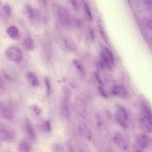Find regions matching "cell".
<instances>
[{
  "instance_id": "obj_20",
  "label": "cell",
  "mask_w": 152,
  "mask_h": 152,
  "mask_svg": "<svg viewBox=\"0 0 152 152\" xmlns=\"http://www.w3.org/2000/svg\"><path fill=\"white\" fill-rule=\"evenodd\" d=\"M103 52L108 60L111 66H114L115 65V60L112 51L107 47H105L104 48Z\"/></svg>"
},
{
  "instance_id": "obj_36",
  "label": "cell",
  "mask_w": 152,
  "mask_h": 152,
  "mask_svg": "<svg viewBox=\"0 0 152 152\" xmlns=\"http://www.w3.org/2000/svg\"><path fill=\"white\" fill-rule=\"evenodd\" d=\"M81 152H88V151H82Z\"/></svg>"
},
{
  "instance_id": "obj_27",
  "label": "cell",
  "mask_w": 152,
  "mask_h": 152,
  "mask_svg": "<svg viewBox=\"0 0 152 152\" xmlns=\"http://www.w3.org/2000/svg\"><path fill=\"white\" fill-rule=\"evenodd\" d=\"M45 83L46 87V93L48 96L50 94L51 88L50 81L48 77H46L45 80Z\"/></svg>"
},
{
  "instance_id": "obj_15",
  "label": "cell",
  "mask_w": 152,
  "mask_h": 152,
  "mask_svg": "<svg viewBox=\"0 0 152 152\" xmlns=\"http://www.w3.org/2000/svg\"><path fill=\"white\" fill-rule=\"evenodd\" d=\"M97 24L101 37L103 40L108 46H110V42L102 25L101 21L98 19L97 21Z\"/></svg>"
},
{
  "instance_id": "obj_16",
  "label": "cell",
  "mask_w": 152,
  "mask_h": 152,
  "mask_svg": "<svg viewBox=\"0 0 152 152\" xmlns=\"http://www.w3.org/2000/svg\"><path fill=\"white\" fill-rule=\"evenodd\" d=\"M27 77L33 86L38 87L39 86V82L37 75L33 72H29L27 73Z\"/></svg>"
},
{
  "instance_id": "obj_10",
  "label": "cell",
  "mask_w": 152,
  "mask_h": 152,
  "mask_svg": "<svg viewBox=\"0 0 152 152\" xmlns=\"http://www.w3.org/2000/svg\"><path fill=\"white\" fill-rule=\"evenodd\" d=\"M7 35L14 39H18L20 36V32L17 27L14 25L9 26L6 30Z\"/></svg>"
},
{
  "instance_id": "obj_12",
  "label": "cell",
  "mask_w": 152,
  "mask_h": 152,
  "mask_svg": "<svg viewBox=\"0 0 152 152\" xmlns=\"http://www.w3.org/2000/svg\"><path fill=\"white\" fill-rule=\"evenodd\" d=\"M112 93L114 95L121 97L125 96L127 94L126 89L123 86L119 85L113 86L112 89Z\"/></svg>"
},
{
  "instance_id": "obj_26",
  "label": "cell",
  "mask_w": 152,
  "mask_h": 152,
  "mask_svg": "<svg viewBox=\"0 0 152 152\" xmlns=\"http://www.w3.org/2000/svg\"><path fill=\"white\" fill-rule=\"evenodd\" d=\"M52 148L54 152H63L62 147L58 143L56 142L53 143Z\"/></svg>"
},
{
  "instance_id": "obj_19",
  "label": "cell",
  "mask_w": 152,
  "mask_h": 152,
  "mask_svg": "<svg viewBox=\"0 0 152 152\" xmlns=\"http://www.w3.org/2000/svg\"><path fill=\"white\" fill-rule=\"evenodd\" d=\"M100 59V65L102 68L107 69L109 70H112V67L103 52L101 54Z\"/></svg>"
},
{
  "instance_id": "obj_11",
  "label": "cell",
  "mask_w": 152,
  "mask_h": 152,
  "mask_svg": "<svg viewBox=\"0 0 152 152\" xmlns=\"http://www.w3.org/2000/svg\"><path fill=\"white\" fill-rule=\"evenodd\" d=\"M31 143L26 140L21 141L18 145V150L19 152H31Z\"/></svg>"
},
{
  "instance_id": "obj_1",
  "label": "cell",
  "mask_w": 152,
  "mask_h": 152,
  "mask_svg": "<svg viewBox=\"0 0 152 152\" xmlns=\"http://www.w3.org/2000/svg\"><path fill=\"white\" fill-rule=\"evenodd\" d=\"M16 137V132L12 128L0 124V140L12 142L15 140Z\"/></svg>"
},
{
  "instance_id": "obj_24",
  "label": "cell",
  "mask_w": 152,
  "mask_h": 152,
  "mask_svg": "<svg viewBox=\"0 0 152 152\" xmlns=\"http://www.w3.org/2000/svg\"><path fill=\"white\" fill-rule=\"evenodd\" d=\"M3 9L5 14L7 17H10L11 15L12 9L10 5L7 4H4L3 7Z\"/></svg>"
},
{
  "instance_id": "obj_21",
  "label": "cell",
  "mask_w": 152,
  "mask_h": 152,
  "mask_svg": "<svg viewBox=\"0 0 152 152\" xmlns=\"http://www.w3.org/2000/svg\"><path fill=\"white\" fill-rule=\"evenodd\" d=\"M64 43L65 47L68 50L74 51L77 49V47L75 43L72 39H68L65 40Z\"/></svg>"
},
{
  "instance_id": "obj_25",
  "label": "cell",
  "mask_w": 152,
  "mask_h": 152,
  "mask_svg": "<svg viewBox=\"0 0 152 152\" xmlns=\"http://www.w3.org/2000/svg\"><path fill=\"white\" fill-rule=\"evenodd\" d=\"M83 4L86 13L89 19L92 20V17L89 6L87 3L85 1H83Z\"/></svg>"
},
{
  "instance_id": "obj_34",
  "label": "cell",
  "mask_w": 152,
  "mask_h": 152,
  "mask_svg": "<svg viewBox=\"0 0 152 152\" xmlns=\"http://www.w3.org/2000/svg\"><path fill=\"white\" fill-rule=\"evenodd\" d=\"M3 73H4V77H5L7 79L9 80L11 79L9 75L5 71H4Z\"/></svg>"
},
{
  "instance_id": "obj_14",
  "label": "cell",
  "mask_w": 152,
  "mask_h": 152,
  "mask_svg": "<svg viewBox=\"0 0 152 152\" xmlns=\"http://www.w3.org/2000/svg\"><path fill=\"white\" fill-rule=\"evenodd\" d=\"M1 111L2 116L5 119L8 120L12 119L14 116L13 111L11 108L6 106L1 107Z\"/></svg>"
},
{
  "instance_id": "obj_2",
  "label": "cell",
  "mask_w": 152,
  "mask_h": 152,
  "mask_svg": "<svg viewBox=\"0 0 152 152\" xmlns=\"http://www.w3.org/2000/svg\"><path fill=\"white\" fill-rule=\"evenodd\" d=\"M142 117V124L145 129L149 132L152 131V114L150 109L147 104L143 102L141 104Z\"/></svg>"
},
{
  "instance_id": "obj_18",
  "label": "cell",
  "mask_w": 152,
  "mask_h": 152,
  "mask_svg": "<svg viewBox=\"0 0 152 152\" xmlns=\"http://www.w3.org/2000/svg\"><path fill=\"white\" fill-rule=\"evenodd\" d=\"M23 45L25 48L29 50H33L35 47L34 40L30 37H27L24 39Z\"/></svg>"
},
{
  "instance_id": "obj_9",
  "label": "cell",
  "mask_w": 152,
  "mask_h": 152,
  "mask_svg": "<svg viewBox=\"0 0 152 152\" xmlns=\"http://www.w3.org/2000/svg\"><path fill=\"white\" fill-rule=\"evenodd\" d=\"M26 130L30 139L34 141L36 138V134L31 122L28 118H26L25 122Z\"/></svg>"
},
{
  "instance_id": "obj_32",
  "label": "cell",
  "mask_w": 152,
  "mask_h": 152,
  "mask_svg": "<svg viewBox=\"0 0 152 152\" xmlns=\"http://www.w3.org/2000/svg\"><path fill=\"white\" fill-rule=\"evenodd\" d=\"M99 90L100 93L102 96L105 97H107V95L106 91H104V88L102 87V86H99Z\"/></svg>"
},
{
  "instance_id": "obj_17",
  "label": "cell",
  "mask_w": 152,
  "mask_h": 152,
  "mask_svg": "<svg viewBox=\"0 0 152 152\" xmlns=\"http://www.w3.org/2000/svg\"><path fill=\"white\" fill-rule=\"evenodd\" d=\"M75 107L77 112L82 116L85 113V105L83 100L79 98H77L75 101Z\"/></svg>"
},
{
  "instance_id": "obj_35",
  "label": "cell",
  "mask_w": 152,
  "mask_h": 152,
  "mask_svg": "<svg viewBox=\"0 0 152 152\" xmlns=\"http://www.w3.org/2000/svg\"><path fill=\"white\" fill-rule=\"evenodd\" d=\"M136 152H144L140 149L137 148L136 150Z\"/></svg>"
},
{
  "instance_id": "obj_28",
  "label": "cell",
  "mask_w": 152,
  "mask_h": 152,
  "mask_svg": "<svg viewBox=\"0 0 152 152\" xmlns=\"http://www.w3.org/2000/svg\"><path fill=\"white\" fill-rule=\"evenodd\" d=\"M31 108L33 112L37 115H39L41 113V110L39 107L37 105L33 104Z\"/></svg>"
},
{
  "instance_id": "obj_4",
  "label": "cell",
  "mask_w": 152,
  "mask_h": 152,
  "mask_svg": "<svg viewBox=\"0 0 152 152\" xmlns=\"http://www.w3.org/2000/svg\"><path fill=\"white\" fill-rule=\"evenodd\" d=\"M62 91L63 95L62 105V111L66 118L69 120L70 117L69 104L70 92L69 89L66 86L63 87Z\"/></svg>"
},
{
  "instance_id": "obj_33",
  "label": "cell",
  "mask_w": 152,
  "mask_h": 152,
  "mask_svg": "<svg viewBox=\"0 0 152 152\" xmlns=\"http://www.w3.org/2000/svg\"><path fill=\"white\" fill-rule=\"evenodd\" d=\"M4 82L0 76V91H2L4 89Z\"/></svg>"
},
{
  "instance_id": "obj_22",
  "label": "cell",
  "mask_w": 152,
  "mask_h": 152,
  "mask_svg": "<svg viewBox=\"0 0 152 152\" xmlns=\"http://www.w3.org/2000/svg\"><path fill=\"white\" fill-rule=\"evenodd\" d=\"M73 62L76 67L80 74L83 75H85V70L84 67L80 62L77 59H74Z\"/></svg>"
},
{
  "instance_id": "obj_5",
  "label": "cell",
  "mask_w": 152,
  "mask_h": 152,
  "mask_svg": "<svg viewBox=\"0 0 152 152\" xmlns=\"http://www.w3.org/2000/svg\"><path fill=\"white\" fill-rule=\"evenodd\" d=\"M5 54L9 59L14 62H19L23 57V53L21 50L15 46L8 48L6 50Z\"/></svg>"
},
{
  "instance_id": "obj_8",
  "label": "cell",
  "mask_w": 152,
  "mask_h": 152,
  "mask_svg": "<svg viewBox=\"0 0 152 152\" xmlns=\"http://www.w3.org/2000/svg\"><path fill=\"white\" fill-rule=\"evenodd\" d=\"M136 141L140 147L141 148H147L149 145L151 140L147 135L141 134L137 136Z\"/></svg>"
},
{
  "instance_id": "obj_6",
  "label": "cell",
  "mask_w": 152,
  "mask_h": 152,
  "mask_svg": "<svg viewBox=\"0 0 152 152\" xmlns=\"http://www.w3.org/2000/svg\"><path fill=\"white\" fill-rule=\"evenodd\" d=\"M112 139L114 144L121 150L126 151L128 149L127 141L123 134L119 132L114 133Z\"/></svg>"
},
{
  "instance_id": "obj_30",
  "label": "cell",
  "mask_w": 152,
  "mask_h": 152,
  "mask_svg": "<svg viewBox=\"0 0 152 152\" xmlns=\"http://www.w3.org/2000/svg\"><path fill=\"white\" fill-rule=\"evenodd\" d=\"M71 3L74 10L78 11L79 9V4L77 1L72 0L71 1Z\"/></svg>"
},
{
  "instance_id": "obj_23",
  "label": "cell",
  "mask_w": 152,
  "mask_h": 152,
  "mask_svg": "<svg viewBox=\"0 0 152 152\" xmlns=\"http://www.w3.org/2000/svg\"><path fill=\"white\" fill-rule=\"evenodd\" d=\"M25 10L28 18L31 20L33 19L34 17V12L32 7L30 5H27L25 7Z\"/></svg>"
},
{
  "instance_id": "obj_13",
  "label": "cell",
  "mask_w": 152,
  "mask_h": 152,
  "mask_svg": "<svg viewBox=\"0 0 152 152\" xmlns=\"http://www.w3.org/2000/svg\"><path fill=\"white\" fill-rule=\"evenodd\" d=\"M78 129L80 133L87 139H91V132L88 128L84 124L80 123L78 126Z\"/></svg>"
},
{
  "instance_id": "obj_3",
  "label": "cell",
  "mask_w": 152,
  "mask_h": 152,
  "mask_svg": "<svg viewBox=\"0 0 152 152\" xmlns=\"http://www.w3.org/2000/svg\"><path fill=\"white\" fill-rule=\"evenodd\" d=\"M115 118L116 122L120 126L124 128L128 127V115L123 106L120 104L117 105Z\"/></svg>"
},
{
  "instance_id": "obj_29",
  "label": "cell",
  "mask_w": 152,
  "mask_h": 152,
  "mask_svg": "<svg viewBox=\"0 0 152 152\" xmlns=\"http://www.w3.org/2000/svg\"><path fill=\"white\" fill-rule=\"evenodd\" d=\"M43 129L46 131L49 132L51 130V127L50 122L48 121H46L43 126Z\"/></svg>"
},
{
  "instance_id": "obj_37",
  "label": "cell",
  "mask_w": 152,
  "mask_h": 152,
  "mask_svg": "<svg viewBox=\"0 0 152 152\" xmlns=\"http://www.w3.org/2000/svg\"><path fill=\"white\" fill-rule=\"evenodd\" d=\"M1 140H0V149L1 148Z\"/></svg>"
},
{
  "instance_id": "obj_31",
  "label": "cell",
  "mask_w": 152,
  "mask_h": 152,
  "mask_svg": "<svg viewBox=\"0 0 152 152\" xmlns=\"http://www.w3.org/2000/svg\"><path fill=\"white\" fill-rule=\"evenodd\" d=\"M66 147L68 152H74L72 148L70 141L67 140L66 142Z\"/></svg>"
},
{
  "instance_id": "obj_7",
  "label": "cell",
  "mask_w": 152,
  "mask_h": 152,
  "mask_svg": "<svg viewBox=\"0 0 152 152\" xmlns=\"http://www.w3.org/2000/svg\"><path fill=\"white\" fill-rule=\"evenodd\" d=\"M58 15L61 22L65 25H70L71 19L69 14L66 9L63 7H60L58 10Z\"/></svg>"
}]
</instances>
